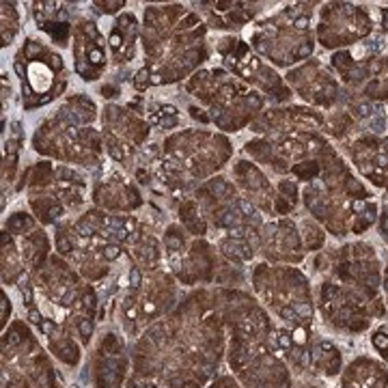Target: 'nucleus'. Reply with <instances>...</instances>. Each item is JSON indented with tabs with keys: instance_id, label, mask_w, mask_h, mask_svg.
Here are the masks:
<instances>
[{
	"instance_id": "nucleus-9",
	"label": "nucleus",
	"mask_w": 388,
	"mask_h": 388,
	"mask_svg": "<svg viewBox=\"0 0 388 388\" xmlns=\"http://www.w3.org/2000/svg\"><path fill=\"white\" fill-rule=\"evenodd\" d=\"M162 112H164V114H168V117H175V114H177V110H175L172 106H164V108H162Z\"/></svg>"
},
{
	"instance_id": "nucleus-14",
	"label": "nucleus",
	"mask_w": 388,
	"mask_h": 388,
	"mask_svg": "<svg viewBox=\"0 0 388 388\" xmlns=\"http://www.w3.org/2000/svg\"><path fill=\"white\" fill-rule=\"evenodd\" d=\"M82 332H84V334H89V332H91V323H89V321H82Z\"/></svg>"
},
{
	"instance_id": "nucleus-10",
	"label": "nucleus",
	"mask_w": 388,
	"mask_h": 388,
	"mask_svg": "<svg viewBox=\"0 0 388 388\" xmlns=\"http://www.w3.org/2000/svg\"><path fill=\"white\" fill-rule=\"evenodd\" d=\"M212 190H214V192H218V194H222V192L227 190V185H222V183H214V185H212Z\"/></svg>"
},
{
	"instance_id": "nucleus-12",
	"label": "nucleus",
	"mask_w": 388,
	"mask_h": 388,
	"mask_svg": "<svg viewBox=\"0 0 388 388\" xmlns=\"http://www.w3.org/2000/svg\"><path fill=\"white\" fill-rule=\"evenodd\" d=\"M175 123H177L175 117H170V119H164V121H162V125H164V127H172Z\"/></svg>"
},
{
	"instance_id": "nucleus-15",
	"label": "nucleus",
	"mask_w": 388,
	"mask_h": 388,
	"mask_svg": "<svg viewBox=\"0 0 388 388\" xmlns=\"http://www.w3.org/2000/svg\"><path fill=\"white\" fill-rule=\"evenodd\" d=\"M119 41H121V37H119V35H117V33H114V35H112V37H110V43H112V46H119Z\"/></svg>"
},
{
	"instance_id": "nucleus-8",
	"label": "nucleus",
	"mask_w": 388,
	"mask_h": 388,
	"mask_svg": "<svg viewBox=\"0 0 388 388\" xmlns=\"http://www.w3.org/2000/svg\"><path fill=\"white\" fill-rule=\"evenodd\" d=\"M41 330H43L46 334H50V332L54 330V323H52V321H43V323H41Z\"/></svg>"
},
{
	"instance_id": "nucleus-6",
	"label": "nucleus",
	"mask_w": 388,
	"mask_h": 388,
	"mask_svg": "<svg viewBox=\"0 0 388 388\" xmlns=\"http://www.w3.org/2000/svg\"><path fill=\"white\" fill-rule=\"evenodd\" d=\"M102 59H104V54L99 52V50H93V52H91V61L93 63H102Z\"/></svg>"
},
{
	"instance_id": "nucleus-11",
	"label": "nucleus",
	"mask_w": 388,
	"mask_h": 388,
	"mask_svg": "<svg viewBox=\"0 0 388 388\" xmlns=\"http://www.w3.org/2000/svg\"><path fill=\"white\" fill-rule=\"evenodd\" d=\"M231 222H235V216L225 214V218H222V225H231Z\"/></svg>"
},
{
	"instance_id": "nucleus-4",
	"label": "nucleus",
	"mask_w": 388,
	"mask_h": 388,
	"mask_svg": "<svg viewBox=\"0 0 388 388\" xmlns=\"http://www.w3.org/2000/svg\"><path fill=\"white\" fill-rule=\"evenodd\" d=\"M246 235V229H242V227H231V237H237V240H242V237Z\"/></svg>"
},
{
	"instance_id": "nucleus-13",
	"label": "nucleus",
	"mask_w": 388,
	"mask_h": 388,
	"mask_svg": "<svg viewBox=\"0 0 388 388\" xmlns=\"http://www.w3.org/2000/svg\"><path fill=\"white\" fill-rule=\"evenodd\" d=\"M28 317H31L33 323H39V313L37 311H31V315H28Z\"/></svg>"
},
{
	"instance_id": "nucleus-2",
	"label": "nucleus",
	"mask_w": 388,
	"mask_h": 388,
	"mask_svg": "<svg viewBox=\"0 0 388 388\" xmlns=\"http://www.w3.org/2000/svg\"><path fill=\"white\" fill-rule=\"evenodd\" d=\"M78 231H80V235L82 237H91L93 235V229L86 225V222H82V225H78Z\"/></svg>"
},
{
	"instance_id": "nucleus-1",
	"label": "nucleus",
	"mask_w": 388,
	"mask_h": 388,
	"mask_svg": "<svg viewBox=\"0 0 388 388\" xmlns=\"http://www.w3.org/2000/svg\"><path fill=\"white\" fill-rule=\"evenodd\" d=\"M237 207H240V210L246 214V216H255V210H253V205H250L248 201H240V203H237Z\"/></svg>"
},
{
	"instance_id": "nucleus-5",
	"label": "nucleus",
	"mask_w": 388,
	"mask_h": 388,
	"mask_svg": "<svg viewBox=\"0 0 388 388\" xmlns=\"http://www.w3.org/2000/svg\"><path fill=\"white\" fill-rule=\"evenodd\" d=\"M104 255H106L108 259H114V257H119V248H117V246H108Z\"/></svg>"
},
{
	"instance_id": "nucleus-16",
	"label": "nucleus",
	"mask_w": 388,
	"mask_h": 388,
	"mask_svg": "<svg viewBox=\"0 0 388 388\" xmlns=\"http://www.w3.org/2000/svg\"><path fill=\"white\" fill-rule=\"evenodd\" d=\"M16 71H18V76H24V65H22V63H16Z\"/></svg>"
},
{
	"instance_id": "nucleus-3",
	"label": "nucleus",
	"mask_w": 388,
	"mask_h": 388,
	"mask_svg": "<svg viewBox=\"0 0 388 388\" xmlns=\"http://www.w3.org/2000/svg\"><path fill=\"white\" fill-rule=\"evenodd\" d=\"M293 341H296V343H304L306 341V332H304V330H296V332H293Z\"/></svg>"
},
{
	"instance_id": "nucleus-7",
	"label": "nucleus",
	"mask_w": 388,
	"mask_h": 388,
	"mask_svg": "<svg viewBox=\"0 0 388 388\" xmlns=\"http://www.w3.org/2000/svg\"><path fill=\"white\" fill-rule=\"evenodd\" d=\"M138 285H140V272L132 270V287H138Z\"/></svg>"
}]
</instances>
